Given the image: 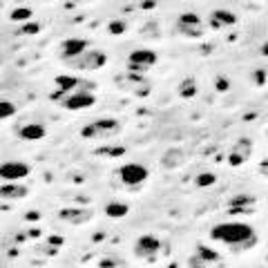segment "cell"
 Returning a JSON list of instances; mask_svg holds the SVG:
<instances>
[{"instance_id": "12", "label": "cell", "mask_w": 268, "mask_h": 268, "mask_svg": "<svg viewBox=\"0 0 268 268\" xmlns=\"http://www.w3.org/2000/svg\"><path fill=\"white\" fill-rule=\"evenodd\" d=\"M85 49H87L85 38H65L63 45H60V56H63V60H72L83 54Z\"/></svg>"}, {"instance_id": "6", "label": "cell", "mask_w": 268, "mask_h": 268, "mask_svg": "<svg viewBox=\"0 0 268 268\" xmlns=\"http://www.w3.org/2000/svg\"><path fill=\"white\" fill-rule=\"evenodd\" d=\"M132 250L139 259L154 261L159 257V252H161V241H159V237H154V235H141L137 241H134Z\"/></svg>"}, {"instance_id": "19", "label": "cell", "mask_w": 268, "mask_h": 268, "mask_svg": "<svg viewBox=\"0 0 268 268\" xmlns=\"http://www.w3.org/2000/svg\"><path fill=\"white\" fill-rule=\"evenodd\" d=\"M127 213H130V206L123 204V201H110L105 206V215L112 219H123V217H127Z\"/></svg>"}, {"instance_id": "14", "label": "cell", "mask_w": 268, "mask_h": 268, "mask_svg": "<svg viewBox=\"0 0 268 268\" xmlns=\"http://www.w3.org/2000/svg\"><path fill=\"white\" fill-rule=\"evenodd\" d=\"M237 23V16L230 9H215L210 14V27L213 29H221V27H233Z\"/></svg>"}, {"instance_id": "2", "label": "cell", "mask_w": 268, "mask_h": 268, "mask_svg": "<svg viewBox=\"0 0 268 268\" xmlns=\"http://www.w3.org/2000/svg\"><path fill=\"white\" fill-rule=\"evenodd\" d=\"M118 132H121V123L116 118H99V121H92L81 127L83 139H110Z\"/></svg>"}, {"instance_id": "10", "label": "cell", "mask_w": 268, "mask_h": 268, "mask_svg": "<svg viewBox=\"0 0 268 268\" xmlns=\"http://www.w3.org/2000/svg\"><path fill=\"white\" fill-rule=\"evenodd\" d=\"M92 217H94V210H90V208H63V210H58V219L65 221V224H70V226L90 224Z\"/></svg>"}, {"instance_id": "5", "label": "cell", "mask_w": 268, "mask_h": 268, "mask_svg": "<svg viewBox=\"0 0 268 268\" xmlns=\"http://www.w3.org/2000/svg\"><path fill=\"white\" fill-rule=\"evenodd\" d=\"M148 177H150V170H148L143 163H125V166L118 168V179H121L125 185H130V188H139L141 183L148 181Z\"/></svg>"}, {"instance_id": "17", "label": "cell", "mask_w": 268, "mask_h": 268, "mask_svg": "<svg viewBox=\"0 0 268 268\" xmlns=\"http://www.w3.org/2000/svg\"><path fill=\"white\" fill-rule=\"evenodd\" d=\"M228 206H230V213H239V210H248L250 206H255V197H252V194H246V192L235 194V197L228 201Z\"/></svg>"}, {"instance_id": "9", "label": "cell", "mask_w": 268, "mask_h": 268, "mask_svg": "<svg viewBox=\"0 0 268 268\" xmlns=\"http://www.w3.org/2000/svg\"><path fill=\"white\" fill-rule=\"evenodd\" d=\"M94 103H96L94 92H72V94H67L65 99L60 101V105L70 112H76V110H87V107H92Z\"/></svg>"}, {"instance_id": "31", "label": "cell", "mask_w": 268, "mask_h": 268, "mask_svg": "<svg viewBox=\"0 0 268 268\" xmlns=\"http://www.w3.org/2000/svg\"><path fill=\"white\" fill-rule=\"evenodd\" d=\"M49 241H51L54 246H60V244H63V239H60V237H49Z\"/></svg>"}, {"instance_id": "8", "label": "cell", "mask_w": 268, "mask_h": 268, "mask_svg": "<svg viewBox=\"0 0 268 268\" xmlns=\"http://www.w3.org/2000/svg\"><path fill=\"white\" fill-rule=\"evenodd\" d=\"M32 168L25 161H5L0 163V179L3 181H20V179L29 177Z\"/></svg>"}, {"instance_id": "18", "label": "cell", "mask_w": 268, "mask_h": 268, "mask_svg": "<svg viewBox=\"0 0 268 268\" xmlns=\"http://www.w3.org/2000/svg\"><path fill=\"white\" fill-rule=\"evenodd\" d=\"M54 85H56V90L65 92V94H72V92H76L79 79L72 76V74H60V76H56V79H54Z\"/></svg>"}, {"instance_id": "16", "label": "cell", "mask_w": 268, "mask_h": 268, "mask_svg": "<svg viewBox=\"0 0 268 268\" xmlns=\"http://www.w3.org/2000/svg\"><path fill=\"white\" fill-rule=\"evenodd\" d=\"M185 163V152L183 150H168L166 154H163V159H161V166L166 168V170H174V168H179V166H183Z\"/></svg>"}, {"instance_id": "27", "label": "cell", "mask_w": 268, "mask_h": 268, "mask_svg": "<svg viewBox=\"0 0 268 268\" xmlns=\"http://www.w3.org/2000/svg\"><path fill=\"white\" fill-rule=\"evenodd\" d=\"M20 34H38L40 32V25L34 23V20H27V23H23V27L18 29Z\"/></svg>"}, {"instance_id": "11", "label": "cell", "mask_w": 268, "mask_h": 268, "mask_svg": "<svg viewBox=\"0 0 268 268\" xmlns=\"http://www.w3.org/2000/svg\"><path fill=\"white\" fill-rule=\"evenodd\" d=\"M250 152H252L250 139H239V141L235 143V148L230 150V154H228V163H230L233 168L244 166V163L250 159Z\"/></svg>"}, {"instance_id": "23", "label": "cell", "mask_w": 268, "mask_h": 268, "mask_svg": "<svg viewBox=\"0 0 268 268\" xmlns=\"http://www.w3.org/2000/svg\"><path fill=\"white\" fill-rule=\"evenodd\" d=\"M215 183H217V174L215 172H201L194 177V185L197 188H213Z\"/></svg>"}, {"instance_id": "15", "label": "cell", "mask_w": 268, "mask_h": 268, "mask_svg": "<svg viewBox=\"0 0 268 268\" xmlns=\"http://www.w3.org/2000/svg\"><path fill=\"white\" fill-rule=\"evenodd\" d=\"M20 139H25V141H38V139H43L47 130H45V125H40V123H27V125L20 127Z\"/></svg>"}, {"instance_id": "20", "label": "cell", "mask_w": 268, "mask_h": 268, "mask_svg": "<svg viewBox=\"0 0 268 268\" xmlns=\"http://www.w3.org/2000/svg\"><path fill=\"white\" fill-rule=\"evenodd\" d=\"M194 255L201 257V259H206V261H224L217 250H213L210 246H206V244H197V248H194Z\"/></svg>"}, {"instance_id": "7", "label": "cell", "mask_w": 268, "mask_h": 268, "mask_svg": "<svg viewBox=\"0 0 268 268\" xmlns=\"http://www.w3.org/2000/svg\"><path fill=\"white\" fill-rule=\"evenodd\" d=\"M177 32L183 34V36H188V38H201V36H204V32H206L204 20H201L199 14L185 12L177 20Z\"/></svg>"}, {"instance_id": "3", "label": "cell", "mask_w": 268, "mask_h": 268, "mask_svg": "<svg viewBox=\"0 0 268 268\" xmlns=\"http://www.w3.org/2000/svg\"><path fill=\"white\" fill-rule=\"evenodd\" d=\"M65 65L74 67V70H81V72H94V70H101V67L107 65V54L103 49H85L81 56L72 60H65Z\"/></svg>"}, {"instance_id": "28", "label": "cell", "mask_w": 268, "mask_h": 268, "mask_svg": "<svg viewBox=\"0 0 268 268\" xmlns=\"http://www.w3.org/2000/svg\"><path fill=\"white\" fill-rule=\"evenodd\" d=\"M127 29V25L123 23V20H112L110 25H107V32L110 34H123Z\"/></svg>"}, {"instance_id": "13", "label": "cell", "mask_w": 268, "mask_h": 268, "mask_svg": "<svg viewBox=\"0 0 268 268\" xmlns=\"http://www.w3.org/2000/svg\"><path fill=\"white\" fill-rule=\"evenodd\" d=\"M29 194V188L18 181H5L0 185V199H9V201H18L25 199Z\"/></svg>"}, {"instance_id": "30", "label": "cell", "mask_w": 268, "mask_h": 268, "mask_svg": "<svg viewBox=\"0 0 268 268\" xmlns=\"http://www.w3.org/2000/svg\"><path fill=\"white\" fill-rule=\"evenodd\" d=\"M217 90L219 92H228L230 90V81L226 76H217Z\"/></svg>"}, {"instance_id": "29", "label": "cell", "mask_w": 268, "mask_h": 268, "mask_svg": "<svg viewBox=\"0 0 268 268\" xmlns=\"http://www.w3.org/2000/svg\"><path fill=\"white\" fill-rule=\"evenodd\" d=\"M252 81H255L257 85H264L266 83V72L264 70H255V72H252Z\"/></svg>"}, {"instance_id": "4", "label": "cell", "mask_w": 268, "mask_h": 268, "mask_svg": "<svg viewBox=\"0 0 268 268\" xmlns=\"http://www.w3.org/2000/svg\"><path fill=\"white\" fill-rule=\"evenodd\" d=\"M157 60H159L157 51H152L148 47H139L130 51V56H127V70L137 72V74H146L148 70H152L157 65Z\"/></svg>"}, {"instance_id": "1", "label": "cell", "mask_w": 268, "mask_h": 268, "mask_svg": "<svg viewBox=\"0 0 268 268\" xmlns=\"http://www.w3.org/2000/svg\"><path fill=\"white\" fill-rule=\"evenodd\" d=\"M210 239L219 241L233 250H248L257 244V233L252 230L250 224H244V221H224V224L213 226Z\"/></svg>"}, {"instance_id": "26", "label": "cell", "mask_w": 268, "mask_h": 268, "mask_svg": "<svg viewBox=\"0 0 268 268\" xmlns=\"http://www.w3.org/2000/svg\"><path fill=\"white\" fill-rule=\"evenodd\" d=\"M125 152V148H99L96 154H101V157H121V154Z\"/></svg>"}, {"instance_id": "32", "label": "cell", "mask_w": 268, "mask_h": 268, "mask_svg": "<svg viewBox=\"0 0 268 268\" xmlns=\"http://www.w3.org/2000/svg\"><path fill=\"white\" fill-rule=\"evenodd\" d=\"M261 56H266V58H268V40L261 45Z\"/></svg>"}, {"instance_id": "24", "label": "cell", "mask_w": 268, "mask_h": 268, "mask_svg": "<svg viewBox=\"0 0 268 268\" xmlns=\"http://www.w3.org/2000/svg\"><path fill=\"white\" fill-rule=\"evenodd\" d=\"M9 18H12L14 23H27V20L32 18V9H29V7H18V9H14V12L9 14Z\"/></svg>"}, {"instance_id": "22", "label": "cell", "mask_w": 268, "mask_h": 268, "mask_svg": "<svg viewBox=\"0 0 268 268\" xmlns=\"http://www.w3.org/2000/svg\"><path fill=\"white\" fill-rule=\"evenodd\" d=\"M224 266H226L224 261H206L197 255H192L188 259V268H224Z\"/></svg>"}, {"instance_id": "21", "label": "cell", "mask_w": 268, "mask_h": 268, "mask_svg": "<svg viewBox=\"0 0 268 268\" xmlns=\"http://www.w3.org/2000/svg\"><path fill=\"white\" fill-rule=\"evenodd\" d=\"M179 96H181V99H194V96H197V81L183 79L181 85H179Z\"/></svg>"}, {"instance_id": "25", "label": "cell", "mask_w": 268, "mask_h": 268, "mask_svg": "<svg viewBox=\"0 0 268 268\" xmlns=\"http://www.w3.org/2000/svg\"><path fill=\"white\" fill-rule=\"evenodd\" d=\"M16 114V105L12 101H0V118H9Z\"/></svg>"}]
</instances>
